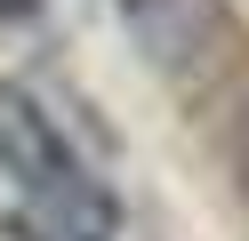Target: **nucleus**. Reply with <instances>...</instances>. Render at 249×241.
<instances>
[{
    "instance_id": "f257e3e1",
    "label": "nucleus",
    "mask_w": 249,
    "mask_h": 241,
    "mask_svg": "<svg viewBox=\"0 0 249 241\" xmlns=\"http://www.w3.org/2000/svg\"><path fill=\"white\" fill-rule=\"evenodd\" d=\"M0 177L33 201V217L113 233V193L97 185V169H89L81 145L65 137V121H56L33 89H17V80H0Z\"/></svg>"
},
{
    "instance_id": "f03ea898",
    "label": "nucleus",
    "mask_w": 249,
    "mask_h": 241,
    "mask_svg": "<svg viewBox=\"0 0 249 241\" xmlns=\"http://www.w3.org/2000/svg\"><path fill=\"white\" fill-rule=\"evenodd\" d=\"M8 233L17 241H105V233H89V225H56V217H33V209H24Z\"/></svg>"
},
{
    "instance_id": "7ed1b4c3",
    "label": "nucleus",
    "mask_w": 249,
    "mask_h": 241,
    "mask_svg": "<svg viewBox=\"0 0 249 241\" xmlns=\"http://www.w3.org/2000/svg\"><path fill=\"white\" fill-rule=\"evenodd\" d=\"M40 16V0H0V24H33Z\"/></svg>"
}]
</instances>
